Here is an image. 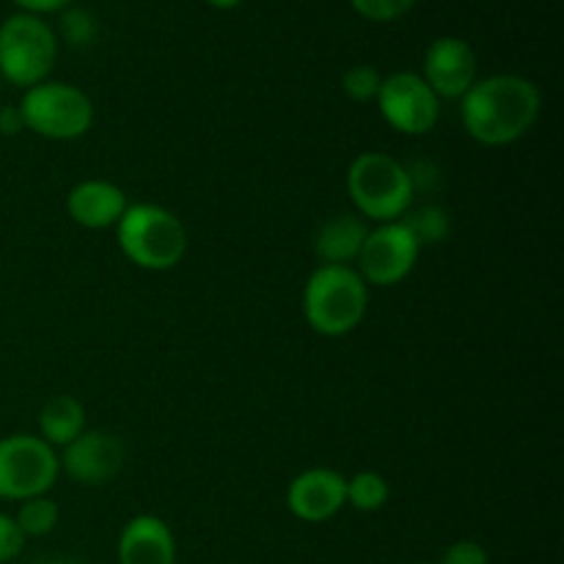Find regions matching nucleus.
Returning a JSON list of instances; mask_svg holds the SVG:
<instances>
[{"mask_svg":"<svg viewBox=\"0 0 564 564\" xmlns=\"http://www.w3.org/2000/svg\"><path fill=\"white\" fill-rule=\"evenodd\" d=\"M0 86H3V77H0Z\"/></svg>","mask_w":564,"mask_h":564,"instance_id":"obj_31","label":"nucleus"},{"mask_svg":"<svg viewBox=\"0 0 564 564\" xmlns=\"http://www.w3.org/2000/svg\"><path fill=\"white\" fill-rule=\"evenodd\" d=\"M369 224L356 213H341L325 220L314 237V253L323 264H350L361 253Z\"/></svg>","mask_w":564,"mask_h":564,"instance_id":"obj_15","label":"nucleus"},{"mask_svg":"<svg viewBox=\"0 0 564 564\" xmlns=\"http://www.w3.org/2000/svg\"><path fill=\"white\" fill-rule=\"evenodd\" d=\"M14 518L17 529L22 532V538H47V534L55 532L58 527L61 510L50 496H36V499L20 501Z\"/></svg>","mask_w":564,"mask_h":564,"instance_id":"obj_17","label":"nucleus"},{"mask_svg":"<svg viewBox=\"0 0 564 564\" xmlns=\"http://www.w3.org/2000/svg\"><path fill=\"white\" fill-rule=\"evenodd\" d=\"M14 6H20V11L28 14H55V11H64L66 6H72V0H11Z\"/></svg>","mask_w":564,"mask_h":564,"instance_id":"obj_27","label":"nucleus"},{"mask_svg":"<svg viewBox=\"0 0 564 564\" xmlns=\"http://www.w3.org/2000/svg\"><path fill=\"white\" fill-rule=\"evenodd\" d=\"M25 130L47 141H75L94 124V102L83 88L64 80H44L25 88L20 99Z\"/></svg>","mask_w":564,"mask_h":564,"instance_id":"obj_6","label":"nucleus"},{"mask_svg":"<svg viewBox=\"0 0 564 564\" xmlns=\"http://www.w3.org/2000/svg\"><path fill=\"white\" fill-rule=\"evenodd\" d=\"M405 226L413 231V237L419 240V246H438L449 237L452 231V218L441 204H422L416 209H408L405 213Z\"/></svg>","mask_w":564,"mask_h":564,"instance_id":"obj_19","label":"nucleus"},{"mask_svg":"<svg viewBox=\"0 0 564 564\" xmlns=\"http://www.w3.org/2000/svg\"><path fill=\"white\" fill-rule=\"evenodd\" d=\"M419 253H422V246L405 226V220L378 224L375 229H369L367 240H364L356 270L367 281V286H394L411 275L419 262Z\"/></svg>","mask_w":564,"mask_h":564,"instance_id":"obj_9","label":"nucleus"},{"mask_svg":"<svg viewBox=\"0 0 564 564\" xmlns=\"http://www.w3.org/2000/svg\"><path fill=\"white\" fill-rule=\"evenodd\" d=\"M352 11L369 22H394L416 6V0H350Z\"/></svg>","mask_w":564,"mask_h":564,"instance_id":"obj_22","label":"nucleus"},{"mask_svg":"<svg viewBox=\"0 0 564 564\" xmlns=\"http://www.w3.org/2000/svg\"><path fill=\"white\" fill-rule=\"evenodd\" d=\"M389 479L378 471H358L347 479V505L358 512H378L389 505Z\"/></svg>","mask_w":564,"mask_h":564,"instance_id":"obj_18","label":"nucleus"},{"mask_svg":"<svg viewBox=\"0 0 564 564\" xmlns=\"http://www.w3.org/2000/svg\"><path fill=\"white\" fill-rule=\"evenodd\" d=\"M347 193L356 215L372 224L405 218L413 207V187L405 163L386 152H361L347 169Z\"/></svg>","mask_w":564,"mask_h":564,"instance_id":"obj_4","label":"nucleus"},{"mask_svg":"<svg viewBox=\"0 0 564 564\" xmlns=\"http://www.w3.org/2000/svg\"><path fill=\"white\" fill-rule=\"evenodd\" d=\"M347 505V477L336 468H306L286 488V507L303 523H325Z\"/></svg>","mask_w":564,"mask_h":564,"instance_id":"obj_12","label":"nucleus"},{"mask_svg":"<svg viewBox=\"0 0 564 564\" xmlns=\"http://www.w3.org/2000/svg\"><path fill=\"white\" fill-rule=\"evenodd\" d=\"M422 77L438 99L460 102L468 88L479 80L477 50L460 36H438L424 50Z\"/></svg>","mask_w":564,"mask_h":564,"instance_id":"obj_11","label":"nucleus"},{"mask_svg":"<svg viewBox=\"0 0 564 564\" xmlns=\"http://www.w3.org/2000/svg\"><path fill=\"white\" fill-rule=\"evenodd\" d=\"M36 564H80V562H72V560H44V562H36Z\"/></svg>","mask_w":564,"mask_h":564,"instance_id":"obj_29","label":"nucleus"},{"mask_svg":"<svg viewBox=\"0 0 564 564\" xmlns=\"http://www.w3.org/2000/svg\"><path fill=\"white\" fill-rule=\"evenodd\" d=\"M416 564H435V562H416Z\"/></svg>","mask_w":564,"mask_h":564,"instance_id":"obj_30","label":"nucleus"},{"mask_svg":"<svg viewBox=\"0 0 564 564\" xmlns=\"http://www.w3.org/2000/svg\"><path fill=\"white\" fill-rule=\"evenodd\" d=\"M58 61V33L44 17L14 11L0 22V77L17 88L50 80Z\"/></svg>","mask_w":564,"mask_h":564,"instance_id":"obj_5","label":"nucleus"},{"mask_svg":"<svg viewBox=\"0 0 564 564\" xmlns=\"http://www.w3.org/2000/svg\"><path fill=\"white\" fill-rule=\"evenodd\" d=\"M543 94L523 75L479 77L460 99V121L468 138L482 147H510L540 119Z\"/></svg>","mask_w":564,"mask_h":564,"instance_id":"obj_1","label":"nucleus"},{"mask_svg":"<svg viewBox=\"0 0 564 564\" xmlns=\"http://www.w3.org/2000/svg\"><path fill=\"white\" fill-rule=\"evenodd\" d=\"M207 6H213V9H237V6H242L246 0H204Z\"/></svg>","mask_w":564,"mask_h":564,"instance_id":"obj_28","label":"nucleus"},{"mask_svg":"<svg viewBox=\"0 0 564 564\" xmlns=\"http://www.w3.org/2000/svg\"><path fill=\"white\" fill-rule=\"evenodd\" d=\"M80 433H86V408L77 397L55 394L39 411V438L53 449H64Z\"/></svg>","mask_w":564,"mask_h":564,"instance_id":"obj_16","label":"nucleus"},{"mask_svg":"<svg viewBox=\"0 0 564 564\" xmlns=\"http://www.w3.org/2000/svg\"><path fill=\"white\" fill-rule=\"evenodd\" d=\"M61 474L77 485H97L113 482L124 468V444L113 433L105 430H86L77 435L69 446H64L58 455Z\"/></svg>","mask_w":564,"mask_h":564,"instance_id":"obj_10","label":"nucleus"},{"mask_svg":"<svg viewBox=\"0 0 564 564\" xmlns=\"http://www.w3.org/2000/svg\"><path fill=\"white\" fill-rule=\"evenodd\" d=\"M22 130H25V121H22L20 105H3L0 108V135L11 138L20 135Z\"/></svg>","mask_w":564,"mask_h":564,"instance_id":"obj_26","label":"nucleus"},{"mask_svg":"<svg viewBox=\"0 0 564 564\" xmlns=\"http://www.w3.org/2000/svg\"><path fill=\"white\" fill-rule=\"evenodd\" d=\"M22 549H25V538L17 529L14 518L0 512V564L14 562L22 554Z\"/></svg>","mask_w":564,"mask_h":564,"instance_id":"obj_24","label":"nucleus"},{"mask_svg":"<svg viewBox=\"0 0 564 564\" xmlns=\"http://www.w3.org/2000/svg\"><path fill=\"white\" fill-rule=\"evenodd\" d=\"M408 180H411L413 196H424L430 191H441V182H444V174H441L438 163L433 160H413V163L405 165Z\"/></svg>","mask_w":564,"mask_h":564,"instance_id":"obj_23","label":"nucleus"},{"mask_svg":"<svg viewBox=\"0 0 564 564\" xmlns=\"http://www.w3.org/2000/svg\"><path fill=\"white\" fill-rule=\"evenodd\" d=\"M116 242L135 268L165 273L185 259L187 229L160 204H130L116 224Z\"/></svg>","mask_w":564,"mask_h":564,"instance_id":"obj_3","label":"nucleus"},{"mask_svg":"<svg viewBox=\"0 0 564 564\" xmlns=\"http://www.w3.org/2000/svg\"><path fill=\"white\" fill-rule=\"evenodd\" d=\"M369 308V286L350 264H319L303 286V314L319 336L352 334Z\"/></svg>","mask_w":564,"mask_h":564,"instance_id":"obj_2","label":"nucleus"},{"mask_svg":"<svg viewBox=\"0 0 564 564\" xmlns=\"http://www.w3.org/2000/svg\"><path fill=\"white\" fill-rule=\"evenodd\" d=\"M435 564H490V556L488 551L479 543H474V540H457V543H452L449 549L444 551L441 562Z\"/></svg>","mask_w":564,"mask_h":564,"instance_id":"obj_25","label":"nucleus"},{"mask_svg":"<svg viewBox=\"0 0 564 564\" xmlns=\"http://www.w3.org/2000/svg\"><path fill=\"white\" fill-rule=\"evenodd\" d=\"M380 83H383V75L378 72V66L356 64L341 75V91L352 102H375V97L380 91Z\"/></svg>","mask_w":564,"mask_h":564,"instance_id":"obj_21","label":"nucleus"},{"mask_svg":"<svg viewBox=\"0 0 564 564\" xmlns=\"http://www.w3.org/2000/svg\"><path fill=\"white\" fill-rule=\"evenodd\" d=\"M127 193L108 180H83L66 196V213L83 229H116L124 209Z\"/></svg>","mask_w":564,"mask_h":564,"instance_id":"obj_14","label":"nucleus"},{"mask_svg":"<svg viewBox=\"0 0 564 564\" xmlns=\"http://www.w3.org/2000/svg\"><path fill=\"white\" fill-rule=\"evenodd\" d=\"M99 25L97 17L88 9H80V6H66L61 11V39H64L69 47L86 50L97 42Z\"/></svg>","mask_w":564,"mask_h":564,"instance_id":"obj_20","label":"nucleus"},{"mask_svg":"<svg viewBox=\"0 0 564 564\" xmlns=\"http://www.w3.org/2000/svg\"><path fill=\"white\" fill-rule=\"evenodd\" d=\"M119 564H176V538L158 516H135L124 523L116 543Z\"/></svg>","mask_w":564,"mask_h":564,"instance_id":"obj_13","label":"nucleus"},{"mask_svg":"<svg viewBox=\"0 0 564 564\" xmlns=\"http://www.w3.org/2000/svg\"><path fill=\"white\" fill-rule=\"evenodd\" d=\"M61 477L58 449L31 433L0 438V501L47 496Z\"/></svg>","mask_w":564,"mask_h":564,"instance_id":"obj_7","label":"nucleus"},{"mask_svg":"<svg viewBox=\"0 0 564 564\" xmlns=\"http://www.w3.org/2000/svg\"><path fill=\"white\" fill-rule=\"evenodd\" d=\"M380 116L391 130L402 135H427L435 130L441 119V99L435 97L433 88L424 83L419 72H391L383 77L380 91L375 97Z\"/></svg>","mask_w":564,"mask_h":564,"instance_id":"obj_8","label":"nucleus"}]
</instances>
